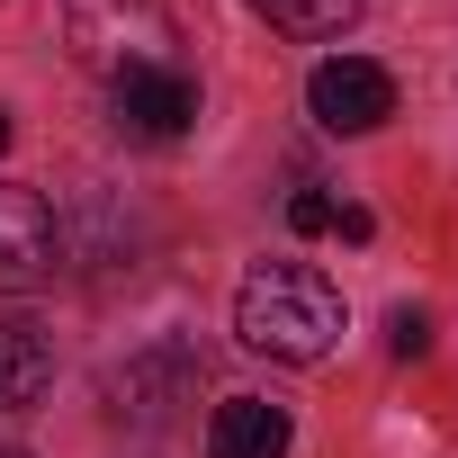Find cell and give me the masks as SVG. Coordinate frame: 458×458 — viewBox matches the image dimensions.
Listing matches in <instances>:
<instances>
[{"mask_svg": "<svg viewBox=\"0 0 458 458\" xmlns=\"http://www.w3.org/2000/svg\"><path fill=\"white\" fill-rule=\"evenodd\" d=\"M288 225H297V234H333V198L324 189H297L288 198Z\"/></svg>", "mask_w": 458, "mask_h": 458, "instance_id": "obj_9", "label": "cell"}, {"mask_svg": "<svg viewBox=\"0 0 458 458\" xmlns=\"http://www.w3.org/2000/svg\"><path fill=\"white\" fill-rule=\"evenodd\" d=\"M64 46H72V64H90V72L117 81V72L171 64L180 28H171L162 0H64Z\"/></svg>", "mask_w": 458, "mask_h": 458, "instance_id": "obj_2", "label": "cell"}, {"mask_svg": "<svg viewBox=\"0 0 458 458\" xmlns=\"http://www.w3.org/2000/svg\"><path fill=\"white\" fill-rule=\"evenodd\" d=\"M333 225H342V243H369V234H377V216H369V207H333Z\"/></svg>", "mask_w": 458, "mask_h": 458, "instance_id": "obj_11", "label": "cell"}, {"mask_svg": "<svg viewBox=\"0 0 458 458\" xmlns=\"http://www.w3.org/2000/svg\"><path fill=\"white\" fill-rule=\"evenodd\" d=\"M64 270V225L46 207V189L0 180V297H37Z\"/></svg>", "mask_w": 458, "mask_h": 458, "instance_id": "obj_3", "label": "cell"}, {"mask_svg": "<svg viewBox=\"0 0 458 458\" xmlns=\"http://www.w3.org/2000/svg\"><path fill=\"white\" fill-rule=\"evenodd\" d=\"M252 10L279 28V37H342L360 19V0H252Z\"/></svg>", "mask_w": 458, "mask_h": 458, "instance_id": "obj_8", "label": "cell"}, {"mask_svg": "<svg viewBox=\"0 0 458 458\" xmlns=\"http://www.w3.org/2000/svg\"><path fill=\"white\" fill-rule=\"evenodd\" d=\"M288 440H297V422L270 395H225L207 413V458H288Z\"/></svg>", "mask_w": 458, "mask_h": 458, "instance_id": "obj_6", "label": "cell"}, {"mask_svg": "<svg viewBox=\"0 0 458 458\" xmlns=\"http://www.w3.org/2000/svg\"><path fill=\"white\" fill-rule=\"evenodd\" d=\"M234 333L261 360H297L306 369V360H324L342 342V288L324 270H306V261H261L234 288Z\"/></svg>", "mask_w": 458, "mask_h": 458, "instance_id": "obj_1", "label": "cell"}, {"mask_svg": "<svg viewBox=\"0 0 458 458\" xmlns=\"http://www.w3.org/2000/svg\"><path fill=\"white\" fill-rule=\"evenodd\" d=\"M386 342H395V360H422V351H431V324H422V315L404 306V315L386 324Z\"/></svg>", "mask_w": 458, "mask_h": 458, "instance_id": "obj_10", "label": "cell"}, {"mask_svg": "<svg viewBox=\"0 0 458 458\" xmlns=\"http://www.w3.org/2000/svg\"><path fill=\"white\" fill-rule=\"evenodd\" d=\"M0 458H28V449H0Z\"/></svg>", "mask_w": 458, "mask_h": 458, "instance_id": "obj_13", "label": "cell"}, {"mask_svg": "<svg viewBox=\"0 0 458 458\" xmlns=\"http://www.w3.org/2000/svg\"><path fill=\"white\" fill-rule=\"evenodd\" d=\"M55 386V342L37 324H0V413H19Z\"/></svg>", "mask_w": 458, "mask_h": 458, "instance_id": "obj_7", "label": "cell"}, {"mask_svg": "<svg viewBox=\"0 0 458 458\" xmlns=\"http://www.w3.org/2000/svg\"><path fill=\"white\" fill-rule=\"evenodd\" d=\"M0 153H10V108H0Z\"/></svg>", "mask_w": 458, "mask_h": 458, "instance_id": "obj_12", "label": "cell"}, {"mask_svg": "<svg viewBox=\"0 0 458 458\" xmlns=\"http://www.w3.org/2000/svg\"><path fill=\"white\" fill-rule=\"evenodd\" d=\"M108 108H117V126L135 144H180L189 117H198V81L180 64H144V72H117L108 81Z\"/></svg>", "mask_w": 458, "mask_h": 458, "instance_id": "obj_5", "label": "cell"}, {"mask_svg": "<svg viewBox=\"0 0 458 458\" xmlns=\"http://www.w3.org/2000/svg\"><path fill=\"white\" fill-rule=\"evenodd\" d=\"M306 108H315L324 135H369V126L395 117V81H386V64H369V55H333V64L306 72Z\"/></svg>", "mask_w": 458, "mask_h": 458, "instance_id": "obj_4", "label": "cell"}]
</instances>
